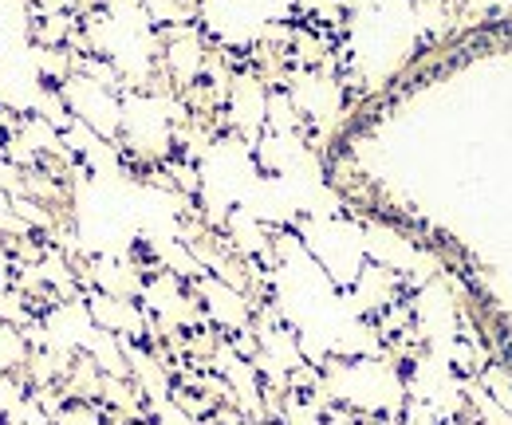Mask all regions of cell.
Wrapping results in <instances>:
<instances>
[{
  "mask_svg": "<svg viewBox=\"0 0 512 425\" xmlns=\"http://www.w3.org/2000/svg\"><path fill=\"white\" fill-rule=\"evenodd\" d=\"M32 339H28V327H16V323H0V374L4 378H20L28 363H32Z\"/></svg>",
  "mask_w": 512,
  "mask_h": 425,
  "instance_id": "1",
  "label": "cell"
}]
</instances>
